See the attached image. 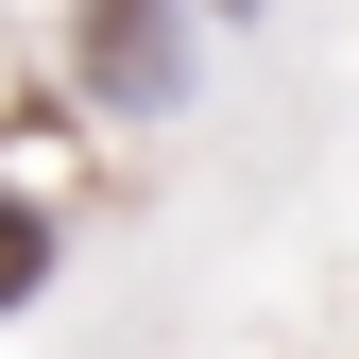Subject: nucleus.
Listing matches in <instances>:
<instances>
[{
    "instance_id": "f257e3e1",
    "label": "nucleus",
    "mask_w": 359,
    "mask_h": 359,
    "mask_svg": "<svg viewBox=\"0 0 359 359\" xmlns=\"http://www.w3.org/2000/svg\"><path fill=\"white\" fill-rule=\"evenodd\" d=\"M86 86L103 103H189V34H171V0H86Z\"/></svg>"
},
{
    "instance_id": "f03ea898",
    "label": "nucleus",
    "mask_w": 359,
    "mask_h": 359,
    "mask_svg": "<svg viewBox=\"0 0 359 359\" xmlns=\"http://www.w3.org/2000/svg\"><path fill=\"white\" fill-rule=\"evenodd\" d=\"M34 291H52V222L0 189V308H34Z\"/></svg>"
}]
</instances>
